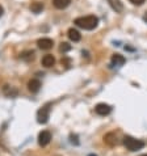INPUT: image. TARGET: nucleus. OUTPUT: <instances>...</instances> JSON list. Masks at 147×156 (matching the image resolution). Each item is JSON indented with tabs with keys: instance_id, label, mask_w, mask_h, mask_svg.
I'll use <instances>...</instances> for the list:
<instances>
[{
	"instance_id": "obj_1",
	"label": "nucleus",
	"mask_w": 147,
	"mask_h": 156,
	"mask_svg": "<svg viewBox=\"0 0 147 156\" xmlns=\"http://www.w3.org/2000/svg\"><path fill=\"white\" fill-rule=\"evenodd\" d=\"M74 24L84 30H93L97 28L99 25V17L95 15H88L83 17H77L74 20Z\"/></svg>"
},
{
	"instance_id": "obj_2",
	"label": "nucleus",
	"mask_w": 147,
	"mask_h": 156,
	"mask_svg": "<svg viewBox=\"0 0 147 156\" xmlns=\"http://www.w3.org/2000/svg\"><path fill=\"white\" fill-rule=\"evenodd\" d=\"M124 146L126 147L129 151L134 152V151H139V150L143 148V147H145V142L139 140V139H135V138H133V136L126 135L124 138Z\"/></svg>"
},
{
	"instance_id": "obj_3",
	"label": "nucleus",
	"mask_w": 147,
	"mask_h": 156,
	"mask_svg": "<svg viewBox=\"0 0 147 156\" xmlns=\"http://www.w3.org/2000/svg\"><path fill=\"white\" fill-rule=\"evenodd\" d=\"M50 104H46L45 106H42L40 110L37 112V121L38 123H42L45 125L49 122V118H50Z\"/></svg>"
},
{
	"instance_id": "obj_4",
	"label": "nucleus",
	"mask_w": 147,
	"mask_h": 156,
	"mask_svg": "<svg viewBox=\"0 0 147 156\" xmlns=\"http://www.w3.org/2000/svg\"><path fill=\"white\" fill-rule=\"evenodd\" d=\"M95 112H96V114L99 115H108L112 113V106L108 105V104H104V102H100L97 104L96 106H95Z\"/></svg>"
},
{
	"instance_id": "obj_5",
	"label": "nucleus",
	"mask_w": 147,
	"mask_h": 156,
	"mask_svg": "<svg viewBox=\"0 0 147 156\" xmlns=\"http://www.w3.org/2000/svg\"><path fill=\"white\" fill-rule=\"evenodd\" d=\"M50 142H51V133L47 131V130H42V131L38 134V143H40V146L46 147Z\"/></svg>"
},
{
	"instance_id": "obj_6",
	"label": "nucleus",
	"mask_w": 147,
	"mask_h": 156,
	"mask_svg": "<svg viewBox=\"0 0 147 156\" xmlns=\"http://www.w3.org/2000/svg\"><path fill=\"white\" fill-rule=\"evenodd\" d=\"M37 45L41 50H50L51 47H53L54 42L51 38H40V40L37 41Z\"/></svg>"
},
{
	"instance_id": "obj_7",
	"label": "nucleus",
	"mask_w": 147,
	"mask_h": 156,
	"mask_svg": "<svg viewBox=\"0 0 147 156\" xmlns=\"http://www.w3.org/2000/svg\"><path fill=\"white\" fill-rule=\"evenodd\" d=\"M41 87H42V84H41V81L38 79H30L28 81V89L32 93H37L38 90L41 89Z\"/></svg>"
},
{
	"instance_id": "obj_8",
	"label": "nucleus",
	"mask_w": 147,
	"mask_h": 156,
	"mask_svg": "<svg viewBox=\"0 0 147 156\" xmlns=\"http://www.w3.org/2000/svg\"><path fill=\"white\" fill-rule=\"evenodd\" d=\"M110 62H112V66L121 67V66H124V64L126 63V59H125V57L124 55H121V54H114V55H112Z\"/></svg>"
},
{
	"instance_id": "obj_9",
	"label": "nucleus",
	"mask_w": 147,
	"mask_h": 156,
	"mask_svg": "<svg viewBox=\"0 0 147 156\" xmlns=\"http://www.w3.org/2000/svg\"><path fill=\"white\" fill-rule=\"evenodd\" d=\"M3 93L5 94L7 97H16L17 94H19V90H17L15 87H12V85H9V84H5L3 87Z\"/></svg>"
},
{
	"instance_id": "obj_10",
	"label": "nucleus",
	"mask_w": 147,
	"mask_h": 156,
	"mask_svg": "<svg viewBox=\"0 0 147 156\" xmlns=\"http://www.w3.org/2000/svg\"><path fill=\"white\" fill-rule=\"evenodd\" d=\"M108 3L116 13H121L124 11V4L121 3V0H108Z\"/></svg>"
},
{
	"instance_id": "obj_11",
	"label": "nucleus",
	"mask_w": 147,
	"mask_h": 156,
	"mask_svg": "<svg viewBox=\"0 0 147 156\" xmlns=\"http://www.w3.org/2000/svg\"><path fill=\"white\" fill-rule=\"evenodd\" d=\"M67 36H68V38H70L72 42H79V41L81 40V34H80V32H79V30H76V29H74V28L68 29Z\"/></svg>"
},
{
	"instance_id": "obj_12",
	"label": "nucleus",
	"mask_w": 147,
	"mask_h": 156,
	"mask_svg": "<svg viewBox=\"0 0 147 156\" xmlns=\"http://www.w3.org/2000/svg\"><path fill=\"white\" fill-rule=\"evenodd\" d=\"M104 142H105L106 144H109V146H116V144L118 143L117 135H116L114 133H109V134H106V135L104 136Z\"/></svg>"
},
{
	"instance_id": "obj_13",
	"label": "nucleus",
	"mask_w": 147,
	"mask_h": 156,
	"mask_svg": "<svg viewBox=\"0 0 147 156\" xmlns=\"http://www.w3.org/2000/svg\"><path fill=\"white\" fill-rule=\"evenodd\" d=\"M72 0H53V5L57 8V9H66V8L70 5Z\"/></svg>"
},
{
	"instance_id": "obj_14",
	"label": "nucleus",
	"mask_w": 147,
	"mask_h": 156,
	"mask_svg": "<svg viewBox=\"0 0 147 156\" xmlns=\"http://www.w3.org/2000/svg\"><path fill=\"white\" fill-rule=\"evenodd\" d=\"M55 64V58L51 54H46L44 58H42V66L44 67H53Z\"/></svg>"
},
{
	"instance_id": "obj_15",
	"label": "nucleus",
	"mask_w": 147,
	"mask_h": 156,
	"mask_svg": "<svg viewBox=\"0 0 147 156\" xmlns=\"http://www.w3.org/2000/svg\"><path fill=\"white\" fill-rule=\"evenodd\" d=\"M42 9H44V4L42 3H33L32 5H30V11L33 12V13H41Z\"/></svg>"
},
{
	"instance_id": "obj_16",
	"label": "nucleus",
	"mask_w": 147,
	"mask_h": 156,
	"mask_svg": "<svg viewBox=\"0 0 147 156\" xmlns=\"http://www.w3.org/2000/svg\"><path fill=\"white\" fill-rule=\"evenodd\" d=\"M21 58L27 62H30V60L34 59V51L33 50H29V51H25V53L21 54Z\"/></svg>"
},
{
	"instance_id": "obj_17",
	"label": "nucleus",
	"mask_w": 147,
	"mask_h": 156,
	"mask_svg": "<svg viewBox=\"0 0 147 156\" xmlns=\"http://www.w3.org/2000/svg\"><path fill=\"white\" fill-rule=\"evenodd\" d=\"M71 50V45L70 43H67V42H62L60 43V46H59V51L60 53H67V51H70Z\"/></svg>"
},
{
	"instance_id": "obj_18",
	"label": "nucleus",
	"mask_w": 147,
	"mask_h": 156,
	"mask_svg": "<svg viewBox=\"0 0 147 156\" xmlns=\"http://www.w3.org/2000/svg\"><path fill=\"white\" fill-rule=\"evenodd\" d=\"M145 2H146V0H130L131 4H134V5H138V7L142 5V4H143Z\"/></svg>"
},
{
	"instance_id": "obj_19",
	"label": "nucleus",
	"mask_w": 147,
	"mask_h": 156,
	"mask_svg": "<svg viewBox=\"0 0 147 156\" xmlns=\"http://www.w3.org/2000/svg\"><path fill=\"white\" fill-rule=\"evenodd\" d=\"M3 13H4V8H3L2 5H0V17L3 16Z\"/></svg>"
},
{
	"instance_id": "obj_20",
	"label": "nucleus",
	"mask_w": 147,
	"mask_h": 156,
	"mask_svg": "<svg viewBox=\"0 0 147 156\" xmlns=\"http://www.w3.org/2000/svg\"><path fill=\"white\" fill-rule=\"evenodd\" d=\"M143 21L147 24V12H145V15H143Z\"/></svg>"
},
{
	"instance_id": "obj_21",
	"label": "nucleus",
	"mask_w": 147,
	"mask_h": 156,
	"mask_svg": "<svg viewBox=\"0 0 147 156\" xmlns=\"http://www.w3.org/2000/svg\"><path fill=\"white\" fill-rule=\"evenodd\" d=\"M88 156H97V155H95V154H89Z\"/></svg>"
},
{
	"instance_id": "obj_22",
	"label": "nucleus",
	"mask_w": 147,
	"mask_h": 156,
	"mask_svg": "<svg viewBox=\"0 0 147 156\" xmlns=\"http://www.w3.org/2000/svg\"><path fill=\"white\" fill-rule=\"evenodd\" d=\"M139 156H147V154H143V155H139Z\"/></svg>"
}]
</instances>
